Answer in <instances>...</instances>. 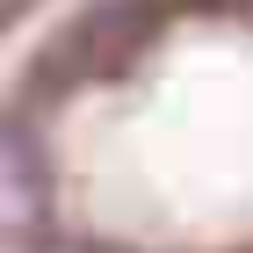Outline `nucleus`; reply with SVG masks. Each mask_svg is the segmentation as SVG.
Segmentation results:
<instances>
[{
	"instance_id": "1",
	"label": "nucleus",
	"mask_w": 253,
	"mask_h": 253,
	"mask_svg": "<svg viewBox=\"0 0 253 253\" xmlns=\"http://www.w3.org/2000/svg\"><path fill=\"white\" fill-rule=\"evenodd\" d=\"M0 188H7V224L29 232L37 210H43V159H37L22 123H7V137H0Z\"/></svg>"
}]
</instances>
